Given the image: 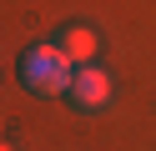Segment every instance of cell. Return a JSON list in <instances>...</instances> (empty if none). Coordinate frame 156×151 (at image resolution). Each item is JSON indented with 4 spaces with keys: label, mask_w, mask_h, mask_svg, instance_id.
Returning a JSON list of instances; mask_svg holds the SVG:
<instances>
[{
    "label": "cell",
    "mask_w": 156,
    "mask_h": 151,
    "mask_svg": "<svg viewBox=\"0 0 156 151\" xmlns=\"http://www.w3.org/2000/svg\"><path fill=\"white\" fill-rule=\"evenodd\" d=\"M76 76V60L61 45H25L20 50V81L35 96H66Z\"/></svg>",
    "instance_id": "1"
},
{
    "label": "cell",
    "mask_w": 156,
    "mask_h": 151,
    "mask_svg": "<svg viewBox=\"0 0 156 151\" xmlns=\"http://www.w3.org/2000/svg\"><path fill=\"white\" fill-rule=\"evenodd\" d=\"M71 106L76 111H101L106 101H111V81H106V70H91V66H76L71 76Z\"/></svg>",
    "instance_id": "2"
},
{
    "label": "cell",
    "mask_w": 156,
    "mask_h": 151,
    "mask_svg": "<svg viewBox=\"0 0 156 151\" xmlns=\"http://www.w3.org/2000/svg\"><path fill=\"white\" fill-rule=\"evenodd\" d=\"M0 151H5V146H0Z\"/></svg>",
    "instance_id": "4"
},
{
    "label": "cell",
    "mask_w": 156,
    "mask_h": 151,
    "mask_svg": "<svg viewBox=\"0 0 156 151\" xmlns=\"http://www.w3.org/2000/svg\"><path fill=\"white\" fill-rule=\"evenodd\" d=\"M55 45H61L71 60H91V56H96V30H91V25H66Z\"/></svg>",
    "instance_id": "3"
}]
</instances>
